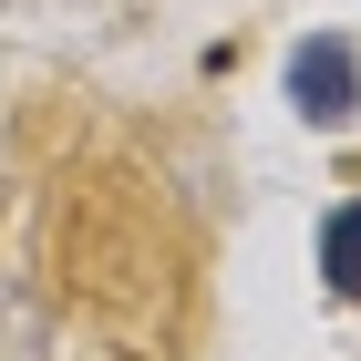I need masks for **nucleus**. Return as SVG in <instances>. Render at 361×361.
<instances>
[{"mask_svg": "<svg viewBox=\"0 0 361 361\" xmlns=\"http://www.w3.org/2000/svg\"><path fill=\"white\" fill-rule=\"evenodd\" d=\"M289 104H300L310 124H351V104H361L351 42H300V52H289Z\"/></svg>", "mask_w": 361, "mask_h": 361, "instance_id": "f257e3e1", "label": "nucleus"}, {"mask_svg": "<svg viewBox=\"0 0 361 361\" xmlns=\"http://www.w3.org/2000/svg\"><path fill=\"white\" fill-rule=\"evenodd\" d=\"M320 279H331V300H361V207L320 217Z\"/></svg>", "mask_w": 361, "mask_h": 361, "instance_id": "f03ea898", "label": "nucleus"}]
</instances>
